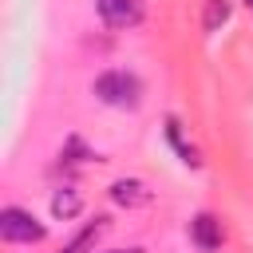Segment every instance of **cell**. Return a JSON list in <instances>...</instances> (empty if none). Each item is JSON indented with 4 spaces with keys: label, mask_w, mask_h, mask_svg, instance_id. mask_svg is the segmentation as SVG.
<instances>
[{
    "label": "cell",
    "mask_w": 253,
    "mask_h": 253,
    "mask_svg": "<svg viewBox=\"0 0 253 253\" xmlns=\"http://www.w3.org/2000/svg\"><path fill=\"white\" fill-rule=\"evenodd\" d=\"M0 237L12 245H32V241H43V225L20 206H4L0 210Z\"/></svg>",
    "instance_id": "cell-2"
},
{
    "label": "cell",
    "mask_w": 253,
    "mask_h": 253,
    "mask_svg": "<svg viewBox=\"0 0 253 253\" xmlns=\"http://www.w3.org/2000/svg\"><path fill=\"white\" fill-rule=\"evenodd\" d=\"M190 237H194V245H198L202 253H213V249L221 245V221H217L213 213H198V217L190 221Z\"/></svg>",
    "instance_id": "cell-5"
},
{
    "label": "cell",
    "mask_w": 253,
    "mask_h": 253,
    "mask_svg": "<svg viewBox=\"0 0 253 253\" xmlns=\"http://www.w3.org/2000/svg\"><path fill=\"white\" fill-rule=\"evenodd\" d=\"M245 4H249V8H253V0H245Z\"/></svg>",
    "instance_id": "cell-11"
},
{
    "label": "cell",
    "mask_w": 253,
    "mask_h": 253,
    "mask_svg": "<svg viewBox=\"0 0 253 253\" xmlns=\"http://www.w3.org/2000/svg\"><path fill=\"white\" fill-rule=\"evenodd\" d=\"M111 253H142V249H111Z\"/></svg>",
    "instance_id": "cell-10"
},
{
    "label": "cell",
    "mask_w": 253,
    "mask_h": 253,
    "mask_svg": "<svg viewBox=\"0 0 253 253\" xmlns=\"http://www.w3.org/2000/svg\"><path fill=\"white\" fill-rule=\"evenodd\" d=\"M103 229H107V217H95L91 225H83V229H79V233H75V237H71V241L63 245V253H87V249L95 245V237H99Z\"/></svg>",
    "instance_id": "cell-8"
},
{
    "label": "cell",
    "mask_w": 253,
    "mask_h": 253,
    "mask_svg": "<svg viewBox=\"0 0 253 253\" xmlns=\"http://www.w3.org/2000/svg\"><path fill=\"white\" fill-rule=\"evenodd\" d=\"M225 20H229V0H206V20H202V28H206V32H217Z\"/></svg>",
    "instance_id": "cell-9"
},
{
    "label": "cell",
    "mask_w": 253,
    "mask_h": 253,
    "mask_svg": "<svg viewBox=\"0 0 253 253\" xmlns=\"http://www.w3.org/2000/svg\"><path fill=\"white\" fill-rule=\"evenodd\" d=\"M99 16L107 28H134L142 20V4L138 0H95Z\"/></svg>",
    "instance_id": "cell-3"
},
{
    "label": "cell",
    "mask_w": 253,
    "mask_h": 253,
    "mask_svg": "<svg viewBox=\"0 0 253 253\" xmlns=\"http://www.w3.org/2000/svg\"><path fill=\"white\" fill-rule=\"evenodd\" d=\"M166 138H170V146L178 150V158H182L186 166H202V158H198V150H194V146H190V142L182 138V123H178L174 115L166 119Z\"/></svg>",
    "instance_id": "cell-7"
},
{
    "label": "cell",
    "mask_w": 253,
    "mask_h": 253,
    "mask_svg": "<svg viewBox=\"0 0 253 253\" xmlns=\"http://www.w3.org/2000/svg\"><path fill=\"white\" fill-rule=\"evenodd\" d=\"M91 91H95L99 103H107V107H138V99H142L138 75H130V71H123V67H111V71L95 75V87H91Z\"/></svg>",
    "instance_id": "cell-1"
},
{
    "label": "cell",
    "mask_w": 253,
    "mask_h": 253,
    "mask_svg": "<svg viewBox=\"0 0 253 253\" xmlns=\"http://www.w3.org/2000/svg\"><path fill=\"white\" fill-rule=\"evenodd\" d=\"M150 190H146V182H138V178H119L115 186H111V202L115 206H126V210H138V206H150Z\"/></svg>",
    "instance_id": "cell-4"
},
{
    "label": "cell",
    "mask_w": 253,
    "mask_h": 253,
    "mask_svg": "<svg viewBox=\"0 0 253 253\" xmlns=\"http://www.w3.org/2000/svg\"><path fill=\"white\" fill-rule=\"evenodd\" d=\"M79 210H83V194H79L75 186H59V190L51 194V213H55L59 221H71Z\"/></svg>",
    "instance_id": "cell-6"
}]
</instances>
